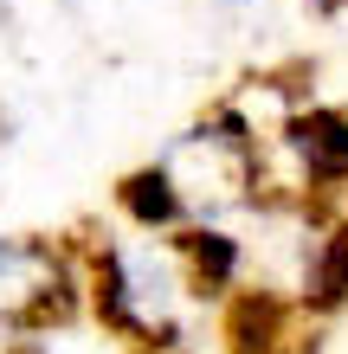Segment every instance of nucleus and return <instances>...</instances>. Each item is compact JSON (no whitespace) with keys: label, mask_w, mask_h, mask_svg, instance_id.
Instances as JSON below:
<instances>
[{"label":"nucleus","mask_w":348,"mask_h":354,"mask_svg":"<svg viewBox=\"0 0 348 354\" xmlns=\"http://www.w3.org/2000/svg\"><path fill=\"white\" fill-rule=\"evenodd\" d=\"M116 206H122V219H129L136 232H155V239H174L181 225H187V206H181L174 180L161 174V161H142V168L122 174Z\"/></svg>","instance_id":"nucleus-6"},{"label":"nucleus","mask_w":348,"mask_h":354,"mask_svg":"<svg viewBox=\"0 0 348 354\" xmlns=\"http://www.w3.org/2000/svg\"><path fill=\"white\" fill-rule=\"evenodd\" d=\"M19 335H26V328H13V322H0V354H33V348H19Z\"/></svg>","instance_id":"nucleus-8"},{"label":"nucleus","mask_w":348,"mask_h":354,"mask_svg":"<svg viewBox=\"0 0 348 354\" xmlns=\"http://www.w3.org/2000/svg\"><path fill=\"white\" fill-rule=\"evenodd\" d=\"M77 297H84V270L65 245L0 239V322H13V328L65 322Z\"/></svg>","instance_id":"nucleus-3"},{"label":"nucleus","mask_w":348,"mask_h":354,"mask_svg":"<svg viewBox=\"0 0 348 354\" xmlns=\"http://www.w3.org/2000/svg\"><path fill=\"white\" fill-rule=\"evenodd\" d=\"M277 149L297 168V187L310 200L348 194V110L342 103H297L277 122Z\"/></svg>","instance_id":"nucleus-4"},{"label":"nucleus","mask_w":348,"mask_h":354,"mask_svg":"<svg viewBox=\"0 0 348 354\" xmlns=\"http://www.w3.org/2000/svg\"><path fill=\"white\" fill-rule=\"evenodd\" d=\"M174 252H181V264H187L194 297H232L239 277H245V239L226 232V219L181 225V232H174Z\"/></svg>","instance_id":"nucleus-5"},{"label":"nucleus","mask_w":348,"mask_h":354,"mask_svg":"<svg viewBox=\"0 0 348 354\" xmlns=\"http://www.w3.org/2000/svg\"><path fill=\"white\" fill-rule=\"evenodd\" d=\"M84 290H91V309L116 335H129L142 348H181V309H187L194 283H187V264H181L174 239H155V232L129 225V239L91 245Z\"/></svg>","instance_id":"nucleus-1"},{"label":"nucleus","mask_w":348,"mask_h":354,"mask_svg":"<svg viewBox=\"0 0 348 354\" xmlns=\"http://www.w3.org/2000/svg\"><path fill=\"white\" fill-rule=\"evenodd\" d=\"M207 7H219V13H232V19H239V13H252L258 0H207Z\"/></svg>","instance_id":"nucleus-9"},{"label":"nucleus","mask_w":348,"mask_h":354,"mask_svg":"<svg viewBox=\"0 0 348 354\" xmlns=\"http://www.w3.org/2000/svg\"><path fill=\"white\" fill-rule=\"evenodd\" d=\"M155 161H161V174L174 180L181 206H187V225L245 213V206H258L264 187H271L264 129L252 122L245 103H219V110H207L200 122H187Z\"/></svg>","instance_id":"nucleus-2"},{"label":"nucleus","mask_w":348,"mask_h":354,"mask_svg":"<svg viewBox=\"0 0 348 354\" xmlns=\"http://www.w3.org/2000/svg\"><path fill=\"white\" fill-rule=\"evenodd\" d=\"M155 354H187V348H155Z\"/></svg>","instance_id":"nucleus-11"},{"label":"nucleus","mask_w":348,"mask_h":354,"mask_svg":"<svg viewBox=\"0 0 348 354\" xmlns=\"http://www.w3.org/2000/svg\"><path fill=\"white\" fill-rule=\"evenodd\" d=\"M303 7H310V13H342L348 0H303Z\"/></svg>","instance_id":"nucleus-10"},{"label":"nucleus","mask_w":348,"mask_h":354,"mask_svg":"<svg viewBox=\"0 0 348 354\" xmlns=\"http://www.w3.org/2000/svg\"><path fill=\"white\" fill-rule=\"evenodd\" d=\"M303 303L310 309H342L348 303V213L329 219L303 252Z\"/></svg>","instance_id":"nucleus-7"}]
</instances>
